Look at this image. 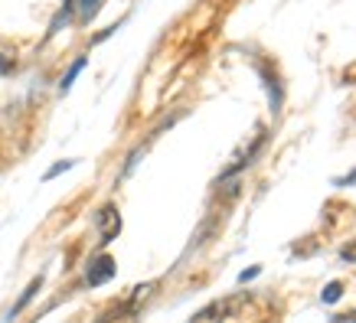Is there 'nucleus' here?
I'll use <instances>...</instances> for the list:
<instances>
[{"label":"nucleus","instance_id":"nucleus-1","mask_svg":"<svg viewBox=\"0 0 356 323\" xmlns=\"http://www.w3.org/2000/svg\"><path fill=\"white\" fill-rule=\"evenodd\" d=\"M115 278V258L111 255H98L95 261H92V268H88V284L92 288H98V284H105V281Z\"/></svg>","mask_w":356,"mask_h":323},{"label":"nucleus","instance_id":"nucleus-2","mask_svg":"<svg viewBox=\"0 0 356 323\" xmlns=\"http://www.w3.org/2000/svg\"><path fill=\"white\" fill-rule=\"evenodd\" d=\"M98 226H102V238H105V242H111V238L121 232L118 209H115V206H105V209H102V215H98Z\"/></svg>","mask_w":356,"mask_h":323},{"label":"nucleus","instance_id":"nucleus-3","mask_svg":"<svg viewBox=\"0 0 356 323\" xmlns=\"http://www.w3.org/2000/svg\"><path fill=\"white\" fill-rule=\"evenodd\" d=\"M232 307H236V301H216V304H209V307H206V310H200L193 317V323H219L222 320V317H226L229 310H232Z\"/></svg>","mask_w":356,"mask_h":323},{"label":"nucleus","instance_id":"nucleus-4","mask_svg":"<svg viewBox=\"0 0 356 323\" xmlns=\"http://www.w3.org/2000/svg\"><path fill=\"white\" fill-rule=\"evenodd\" d=\"M261 78H265V88H268L271 111L278 115V111H281V101H284V95H281V82H278V76H271V69H265V65H261Z\"/></svg>","mask_w":356,"mask_h":323},{"label":"nucleus","instance_id":"nucleus-5","mask_svg":"<svg viewBox=\"0 0 356 323\" xmlns=\"http://www.w3.org/2000/svg\"><path fill=\"white\" fill-rule=\"evenodd\" d=\"M40 288H43V274H40V278H33V281H30V288H26V291L20 294V301L13 304V310H10V320H13V317H17V313L23 310V307H26V304L33 301V297H36V291H40Z\"/></svg>","mask_w":356,"mask_h":323},{"label":"nucleus","instance_id":"nucleus-6","mask_svg":"<svg viewBox=\"0 0 356 323\" xmlns=\"http://www.w3.org/2000/svg\"><path fill=\"white\" fill-rule=\"evenodd\" d=\"M98 7H102V0H76V10H79V20L86 23V20H92L98 13Z\"/></svg>","mask_w":356,"mask_h":323},{"label":"nucleus","instance_id":"nucleus-7","mask_svg":"<svg viewBox=\"0 0 356 323\" xmlns=\"http://www.w3.org/2000/svg\"><path fill=\"white\" fill-rule=\"evenodd\" d=\"M82 69H86V56L72 63V69H69V72H65V76H63V82H59V88H63V92H69V88H72V82H76V76H79V72H82Z\"/></svg>","mask_w":356,"mask_h":323},{"label":"nucleus","instance_id":"nucleus-8","mask_svg":"<svg viewBox=\"0 0 356 323\" xmlns=\"http://www.w3.org/2000/svg\"><path fill=\"white\" fill-rule=\"evenodd\" d=\"M340 294H343V284H340V281H330V284L324 288V294H321V301H324V304H337V301H340Z\"/></svg>","mask_w":356,"mask_h":323},{"label":"nucleus","instance_id":"nucleus-9","mask_svg":"<svg viewBox=\"0 0 356 323\" xmlns=\"http://www.w3.org/2000/svg\"><path fill=\"white\" fill-rule=\"evenodd\" d=\"M72 163H76V160H59V163L53 167V170H46V180H53V176H59V173L72 170Z\"/></svg>","mask_w":356,"mask_h":323},{"label":"nucleus","instance_id":"nucleus-10","mask_svg":"<svg viewBox=\"0 0 356 323\" xmlns=\"http://www.w3.org/2000/svg\"><path fill=\"white\" fill-rule=\"evenodd\" d=\"M340 258H343V261H353V265H356V242H353V245H346L343 251H340Z\"/></svg>","mask_w":356,"mask_h":323},{"label":"nucleus","instance_id":"nucleus-11","mask_svg":"<svg viewBox=\"0 0 356 323\" xmlns=\"http://www.w3.org/2000/svg\"><path fill=\"white\" fill-rule=\"evenodd\" d=\"M337 186H356V170H350L346 176H340V180H337Z\"/></svg>","mask_w":356,"mask_h":323},{"label":"nucleus","instance_id":"nucleus-12","mask_svg":"<svg viewBox=\"0 0 356 323\" xmlns=\"http://www.w3.org/2000/svg\"><path fill=\"white\" fill-rule=\"evenodd\" d=\"M334 323H356V310L353 313H343V317H337Z\"/></svg>","mask_w":356,"mask_h":323},{"label":"nucleus","instance_id":"nucleus-13","mask_svg":"<svg viewBox=\"0 0 356 323\" xmlns=\"http://www.w3.org/2000/svg\"><path fill=\"white\" fill-rule=\"evenodd\" d=\"M0 72H10V63L3 59V53H0Z\"/></svg>","mask_w":356,"mask_h":323}]
</instances>
